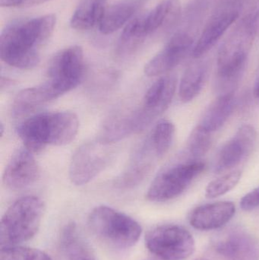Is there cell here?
<instances>
[{"instance_id": "6da1fadb", "label": "cell", "mask_w": 259, "mask_h": 260, "mask_svg": "<svg viewBox=\"0 0 259 260\" xmlns=\"http://www.w3.org/2000/svg\"><path fill=\"white\" fill-rule=\"evenodd\" d=\"M53 14L18 20L7 25L0 38V57L10 66L30 70L41 60V51L56 26Z\"/></svg>"}, {"instance_id": "7a4b0ae2", "label": "cell", "mask_w": 259, "mask_h": 260, "mask_svg": "<svg viewBox=\"0 0 259 260\" xmlns=\"http://www.w3.org/2000/svg\"><path fill=\"white\" fill-rule=\"evenodd\" d=\"M77 115L69 111L42 113L32 116L17 128L24 148L39 153L48 145L62 146L74 140L79 131Z\"/></svg>"}, {"instance_id": "3957f363", "label": "cell", "mask_w": 259, "mask_h": 260, "mask_svg": "<svg viewBox=\"0 0 259 260\" xmlns=\"http://www.w3.org/2000/svg\"><path fill=\"white\" fill-rule=\"evenodd\" d=\"M44 210V202L35 196L16 200L2 218L1 247L16 246L33 238L39 230Z\"/></svg>"}, {"instance_id": "277c9868", "label": "cell", "mask_w": 259, "mask_h": 260, "mask_svg": "<svg viewBox=\"0 0 259 260\" xmlns=\"http://www.w3.org/2000/svg\"><path fill=\"white\" fill-rule=\"evenodd\" d=\"M253 16L241 18L220 47L217 56V76L224 85H234L244 71L256 37L252 25Z\"/></svg>"}, {"instance_id": "5b68a950", "label": "cell", "mask_w": 259, "mask_h": 260, "mask_svg": "<svg viewBox=\"0 0 259 260\" xmlns=\"http://www.w3.org/2000/svg\"><path fill=\"white\" fill-rule=\"evenodd\" d=\"M88 224L100 239L120 248L133 247L142 233L141 225L135 220L109 206L93 209Z\"/></svg>"}, {"instance_id": "8992f818", "label": "cell", "mask_w": 259, "mask_h": 260, "mask_svg": "<svg viewBox=\"0 0 259 260\" xmlns=\"http://www.w3.org/2000/svg\"><path fill=\"white\" fill-rule=\"evenodd\" d=\"M84 74L83 50L79 46H70L56 53L50 61L47 79L44 83L56 99L76 88L82 82Z\"/></svg>"}, {"instance_id": "52a82bcc", "label": "cell", "mask_w": 259, "mask_h": 260, "mask_svg": "<svg viewBox=\"0 0 259 260\" xmlns=\"http://www.w3.org/2000/svg\"><path fill=\"white\" fill-rule=\"evenodd\" d=\"M205 169L199 160L174 164L164 168L157 175L149 188L146 198L154 203H163L180 196L196 177Z\"/></svg>"}, {"instance_id": "ba28073f", "label": "cell", "mask_w": 259, "mask_h": 260, "mask_svg": "<svg viewBox=\"0 0 259 260\" xmlns=\"http://www.w3.org/2000/svg\"><path fill=\"white\" fill-rule=\"evenodd\" d=\"M149 251L162 260H183L196 250V242L189 231L175 224L152 229L145 237Z\"/></svg>"}, {"instance_id": "9c48e42d", "label": "cell", "mask_w": 259, "mask_h": 260, "mask_svg": "<svg viewBox=\"0 0 259 260\" xmlns=\"http://www.w3.org/2000/svg\"><path fill=\"white\" fill-rule=\"evenodd\" d=\"M176 85V76L167 75L160 78L149 88L140 106L132 111L137 131L147 127L168 108L174 96Z\"/></svg>"}, {"instance_id": "30bf717a", "label": "cell", "mask_w": 259, "mask_h": 260, "mask_svg": "<svg viewBox=\"0 0 259 260\" xmlns=\"http://www.w3.org/2000/svg\"><path fill=\"white\" fill-rule=\"evenodd\" d=\"M107 145L97 141L88 142L76 150L69 165V178L76 186H83L94 180L109 160Z\"/></svg>"}, {"instance_id": "8fae6325", "label": "cell", "mask_w": 259, "mask_h": 260, "mask_svg": "<svg viewBox=\"0 0 259 260\" xmlns=\"http://www.w3.org/2000/svg\"><path fill=\"white\" fill-rule=\"evenodd\" d=\"M214 251L225 260H259V240L241 228H231L214 241Z\"/></svg>"}, {"instance_id": "7c38bea8", "label": "cell", "mask_w": 259, "mask_h": 260, "mask_svg": "<svg viewBox=\"0 0 259 260\" xmlns=\"http://www.w3.org/2000/svg\"><path fill=\"white\" fill-rule=\"evenodd\" d=\"M194 44V36L189 30L176 32L164 48L157 53L144 67L149 77L161 76L177 67L189 54Z\"/></svg>"}, {"instance_id": "4fadbf2b", "label": "cell", "mask_w": 259, "mask_h": 260, "mask_svg": "<svg viewBox=\"0 0 259 260\" xmlns=\"http://www.w3.org/2000/svg\"><path fill=\"white\" fill-rule=\"evenodd\" d=\"M240 16V11L236 0H231L214 12L205 22L203 30L193 47V57L198 59L210 51Z\"/></svg>"}, {"instance_id": "5bb4252c", "label": "cell", "mask_w": 259, "mask_h": 260, "mask_svg": "<svg viewBox=\"0 0 259 260\" xmlns=\"http://www.w3.org/2000/svg\"><path fill=\"white\" fill-rule=\"evenodd\" d=\"M39 175V166L33 153L23 147L11 157L5 169L3 181L8 189L20 190L33 184Z\"/></svg>"}, {"instance_id": "9a60e30c", "label": "cell", "mask_w": 259, "mask_h": 260, "mask_svg": "<svg viewBox=\"0 0 259 260\" xmlns=\"http://www.w3.org/2000/svg\"><path fill=\"white\" fill-rule=\"evenodd\" d=\"M256 139V130L253 126H240L235 136L220 149L214 167L215 172L219 174L237 166L251 154Z\"/></svg>"}, {"instance_id": "2e32d148", "label": "cell", "mask_w": 259, "mask_h": 260, "mask_svg": "<svg viewBox=\"0 0 259 260\" xmlns=\"http://www.w3.org/2000/svg\"><path fill=\"white\" fill-rule=\"evenodd\" d=\"M160 159L147 137L133 154L126 169L118 179L120 187L132 188L141 183Z\"/></svg>"}, {"instance_id": "e0dca14e", "label": "cell", "mask_w": 259, "mask_h": 260, "mask_svg": "<svg viewBox=\"0 0 259 260\" xmlns=\"http://www.w3.org/2000/svg\"><path fill=\"white\" fill-rule=\"evenodd\" d=\"M235 212L236 206L232 202H217L203 205L192 212L190 223L197 230H215L228 224Z\"/></svg>"}, {"instance_id": "ac0fdd59", "label": "cell", "mask_w": 259, "mask_h": 260, "mask_svg": "<svg viewBox=\"0 0 259 260\" xmlns=\"http://www.w3.org/2000/svg\"><path fill=\"white\" fill-rule=\"evenodd\" d=\"M179 0H162L152 11L144 13V24L147 36L173 27L181 15Z\"/></svg>"}, {"instance_id": "d6986e66", "label": "cell", "mask_w": 259, "mask_h": 260, "mask_svg": "<svg viewBox=\"0 0 259 260\" xmlns=\"http://www.w3.org/2000/svg\"><path fill=\"white\" fill-rule=\"evenodd\" d=\"M149 38L144 24V13L132 18L126 24L117 41L115 56L126 59L135 54Z\"/></svg>"}, {"instance_id": "ffe728a7", "label": "cell", "mask_w": 259, "mask_h": 260, "mask_svg": "<svg viewBox=\"0 0 259 260\" xmlns=\"http://www.w3.org/2000/svg\"><path fill=\"white\" fill-rule=\"evenodd\" d=\"M147 0H121L107 8L99 30L103 35H110L132 19L135 14Z\"/></svg>"}, {"instance_id": "44dd1931", "label": "cell", "mask_w": 259, "mask_h": 260, "mask_svg": "<svg viewBox=\"0 0 259 260\" xmlns=\"http://www.w3.org/2000/svg\"><path fill=\"white\" fill-rule=\"evenodd\" d=\"M235 104L234 92L220 94L207 108L199 125L210 133L217 131L226 123L234 111Z\"/></svg>"}, {"instance_id": "7402d4cb", "label": "cell", "mask_w": 259, "mask_h": 260, "mask_svg": "<svg viewBox=\"0 0 259 260\" xmlns=\"http://www.w3.org/2000/svg\"><path fill=\"white\" fill-rule=\"evenodd\" d=\"M107 0H82L71 18V27L89 30L100 26L106 9Z\"/></svg>"}, {"instance_id": "603a6c76", "label": "cell", "mask_w": 259, "mask_h": 260, "mask_svg": "<svg viewBox=\"0 0 259 260\" xmlns=\"http://www.w3.org/2000/svg\"><path fill=\"white\" fill-rule=\"evenodd\" d=\"M207 71V65L202 61L189 66L179 83V97L182 102L188 103L199 95L203 88Z\"/></svg>"}, {"instance_id": "cb8c5ba5", "label": "cell", "mask_w": 259, "mask_h": 260, "mask_svg": "<svg viewBox=\"0 0 259 260\" xmlns=\"http://www.w3.org/2000/svg\"><path fill=\"white\" fill-rule=\"evenodd\" d=\"M51 101H53V98L43 83L26 88L15 97L12 104V114L14 117L25 115Z\"/></svg>"}, {"instance_id": "d4e9b609", "label": "cell", "mask_w": 259, "mask_h": 260, "mask_svg": "<svg viewBox=\"0 0 259 260\" xmlns=\"http://www.w3.org/2000/svg\"><path fill=\"white\" fill-rule=\"evenodd\" d=\"M231 0H193L186 13L187 24L192 27L201 24L217 12L220 8L228 4Z\"/></svg>"}, {"instance_id": "484cf974", "label": "cell", "mask_w": 259, "mask_h": 260, "mask_svg": "<svg viewBox=\"0 0 259 260\" xmlns=\"http://www.w3.org/2000/svg\"><path fill=\"white\" fill-rule=\"evenodd\" d=\"M175 126L170 120H162L157 123L149 137L158 157H164L173 144Z\"/></svg>"}, {"instance_id": "4316f807", "label": "cell", "mask_w": 259, "mask_h": 260, "mask_svg": "<svg viewBox=\"0 0 259 260\" xmlns=\"http://www.w3.org/2000/svg\"><path fill=\"white\" fill-rule=\"evenodd\" d=\"M211 133L200 125H198L192 131L187 142V150L193 160H199L209 151L211 145Z\"/></svg>"}, {"instance_id": "83f0119b", "label": "cell", "mask_w": 259, "mask_h": 260, "mask_svg": "<svg viewBox=\"0 0 259 260\" xmlns=\"http://www.w3.org/2000/svg\"><path fill=\"white\" fill-rule=\"evenodd\" d=\"M241 176V171L237 170L212 180L207 186L205 197L208 199H214L228 193L238 184Z\"/></svg>"}, {"instance_id": "f1b7e54d", "label": "cell", "mask_w": 259, "mask_h": 260, "mask_svg": "<svg viewBox=\"0 0 259 260\" xmlns=\"http://www.w3.org/2000/svg\"><path fill=\"white\" fill-rule=\"evenodd\" d=\"M0 260H53L47 253L31 247L10 246L2 247Z\"/></svg>"}, {"instance_id": "f546056e", "label": "cell", "mask_w": 259, "mask_h": 260, "mask_svg": "<svg viewBox=\"0 0 259 260\" xmlns=\"http://www.w3.org/2000/svg\"><path fill=\"white\" fill-rule=\"evenodd\" d=\"M61 245L67 252L71 260L82 255V247L79 244L77 227L74 222H70L64 228L61 235Z\"/></svg>"}, {"instance_id": "4dcf8cb0", "label": "cell", "mask_w": 259, "mask_h": 260, "mask_svg": "<svg viewBox=\"0 0 259 260\" xmlns=\"http://www.w3.org/2000/svg\"><path fill=\"white\" fill-rule=\"evenodd\" d=\"M259 206V187L251 191L242 198L240 207L245 211L252 210Z\"/></svg>"}, {"instance_id": "1f68e13d", "label": "cell", "mask_w": 259, "mask_h": 260, "mask_svg": "<svg viewBox=\"0 0 259 260\" xmlns=\"http://www.w3.org/2000/svg\"><path fill=\"white\" fill-rule=\"evenodd\" d=\"M240 11V16L254 15L259 6V0H236Z\"/></svg>"}, {"instance_id": "d6a6232c", "label": "cell", "mask_w": 259, "mask_h": 260, "mask_svg": "<svg viewBox=\"0 0 259 260\" xmlns=\"http://www.w3.org/2000/svg\"><path fill=\"white\" fill-rule=\"evenodd\" d=\"M24 0H0L2 7H19L22 6Z\"/></svg>"}, {"instance_id": "836d02e7", "label": "cell", "mask_w": 259, "mask_h": 260, "mask_svg": "<svg viewBox=\"0 0 259 260\" xmlns=\"http://www.w3.org/2000/svg\"><path fill=\"white\" fill-rule=\"evenodd\" d=\"M48 0H24L22 6L21 8H28L31 6H38V5L42 4Z\"/></svg>"}, {"instance_id": "e575fe53", "label": "cell", "mask_w": 259, "mask_h": 260, "mask_svg": "<svg viewBox=\"0 0 259 260\" xmlns=\"http://www.w3.org/2000/svg\"><path fill=\"white\" fill-rule=\"evenodd\" d=\"M252 25H253L255 35L259 36V9L255 12L253 18H252Z\"/></svg>"}, {"instance_id": "d590c367", "label": "cell", "mask_w": 259, "mask_h": 260, "mask_svg": "<svg viewBox=\"0 0 259 260\" xmlns=\"http://www.w3.org/2000/svg\"><path fill=\"white\" fill-rule=\"evenodd\" d=\"M1 90L4 89V88H9L11 85H13L14 81L12 79H8V78H1Z\"/></svg>"}, {"instance_id": "8d00e7d4", "label": "cell", "mask_w": 259, "mask_h": 260, "mask_svg": "<svg viewBox=\"0 0 259 260\" xmlns=\"http://www.w3.org/2000/svg\"><path fill=\"white\" fill-rule=\"evenodd\" d=\"M254 94H255V97L259 99V78L256 84H255V88H254Z\"/></svg>"}, {"instance_id": "74e56055", "label": "cell", "mask_w": 259, "mask_h": 260, "mask_svg": "<svg viewBox=\"0 0 259 260\" xmlns=\"http://www.w3.org/2000/svg\"><path fill=\"white\" fill-rule=\"evenodd\" d=\"M72 260H91L88 259V258L85 257L84 256H78V257L75 258Z\"/></svg>"}, {"instance_id": "f35d334b", "label": "cell", "mask_w": 259, "mask_h": 260, "mask_svg": "<svg viewBox=\"0 0 259 260\" xmlns=\"http://www.w3.org/2000/svg\"><path fill=\"white\" fill-rule=\"evenodd\" d=\"M196 260H208V259H196Z\"/></svg>"}, {"instance_id": "ab89813d", "label": "cell", "mask_w": 259, "mask_h": 260, "mask_svg": "<svg viewBox=\"0 0 259 260\" xmlns=\"http://www.w3.org/2000/svg\"><path fill=\"white\" fill-rule=\"evenodd\" d=\"M147 260H158V259H147Z\"/></svg>"}]
</instances>
